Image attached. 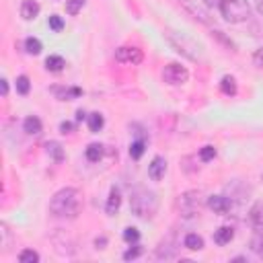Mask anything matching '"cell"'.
Wrapping results in <instances>:
<instances>
[{"label": "cell", "mask_w": 263, "mask_h": 263, "mask_svg": "<svg viewBox=\"0 0 263 263\" xmlns=\"http://www.w3.org/2000/svg\"><path fill=\"white\" fill-rule=\"evenodd\" d=\"M0 234H2L0 247H2V251H6V249H8V242H10V230H8V224H6V222L0 224Z\"/></svg>", "instance_id": "obj_29"}, {"label": "cell", "mask_w": 263, "mask_h": 263, "mask_svg": "<svg viewBox=\"0 0 263 263\" xmlns=\"http://www.w3.org/2000/svg\"><path fill=\"white\" fill-rule=\"evenodd\" d=\"M80 208H82V195L76 187H64V189L55 191L49 201V212L58 218L72 220L80 214Z\"/></svg>", "instance_id": "obj_1"}, {"label": "cell", "mask_w": 263, "mask_h": 263, "mask_svg": "<svg viewBox=\"0 0 263 263\" xmlns=\"http://www.w3.org/2000/svg\"><path fill=\"white\" fill-rule=\"evenodd\" d=\"M162 78L166 84H173V86H179V84H185L189 80V70L177 62H171L164 66L162 70Z\"/></svg>", "instance_id": "obj_6"}, {"label": "cell", "mask_w": 263, "mask_h": 263, "mask_svg": "<svg viewBox=\"0 0 263 263\" xmlns=\"http://www.w3.org/2000/svg\"><path fill=\"white\" fill-rule=\"evenodd\" d=\"M234 238V230L230 228V226H222V228H218L216 232H214V242L216 245H228L230 240Z\"/></svg>", "instance_id": "obj_16"}, {"label": "cell", "mask_w": 263, "mask_h": 263, "mask_svg": "<svg viewBox=\"0 0 263 263\" xmlns=\"http://www.w3.org/2000/svg\"><path fill=\"white\" fill-rule=\"evenodd\" d=\"M0 82H2V97H6V95H8V80H6V78H2Z\"/></svg>", "instance_id": "obj_36"}, {"label": "cell", "mask_w": 263, "mask_h": 263, "mask_svg": "<svg viewBox=\"0 0 263 263\" xmlns=\"http://www.w3.org/2000/svg\"><path fill=\"white\" fill-rule=\"evenodd\" d=\"M115 60L121 62V64L136 66V64H140L144 60V53H142V49H138L134 45H121V47L115 49Z\"/></svg>", "instance_id": "obj_7"}, {"label": "cell", "mask_w": 263, "mask_h": 263, "mask_svg": "<svg viewBox=\"0 0 263 263\" xmlns=\"http://www.w3.org/2000/svg\"><path fill=\"white\" fill-rule=\"evenodd\" d=\"M49 29L55 31V33H60V31L64 29V21H62L60 14H51V16H49Z\"/></svg>", "instance_id": "obj_31"}, {"label": "cell", "mask_w": 263, "mask_h": 263, "mask_svg": "<svg viewBox=\"0 0 263 263\" xmlns=\"http://www.w3.org/2000/svg\"><path fill=\"white\" fill-rule=\"evenodd\" d=\"M253 2H255L257 12H259V14H263V0H253Z\"/></svg>", "instance_id": "obj_37"}, {"label": "cell", "mask_w": 263, "mask_h": 263, "mask_svg": "<svg viewBox=\"0 0 263 263\" xmlns=\"http://www.w3.org/2000/svg\"><path fill=\"white\" fill-rule=\"evenodd\" d=\"M51 90L60 101H72L82 95V88H78V86H53Z\"/></svg>", "instance_id": "obj_10"}, {"label": "cell", "mask_w": 263, "mask_h": 263, "mask_svg": "<svg viewBox=\"0 0 263 263\" xmlns=\"http://www.w3.org/2000/svg\"><path fill=\"white\" fill-rule=\"evenodd\" d=\"M208 208L214 210V214H220V216H226L232 208V201L224 195H210L208 197Z\"/></svg>", "instance_id": "obj_8"}, {"label": "cell", "mask_w": 263, "mask_h": 263, "mask_svg": "<svg viewBox=\"0 0 263 263\" xmlns=\"http://www.w3.org/2000/svg\"><path fill=\"white\" fill-rule=\"evenodd\" d=\"M140 255H142V247L136 242V245H132V247L123 253V259H125V261H132V259H138Z\"/></svg>", "instance_id": "obj_30"}, {"label": "cell", "mask_w": 263, "mask_h": 263, "mask_svg": "<svg viewBox=\"0 0 263 263\" xmlns=\"http://www.w3.org/2000/svg\"><path fill=\"white\" fill-rule=\"evenodd\" d=\"M183 245H185V249H189V251H201V249H203V238H201L199 234H195V232H189V234L185 236Z\"/></svg>", "instance_id": "obj_17"}, {"label": "cell", "mask_w": 263, "mask_h": 263, "mask_svg": "<svg viewBox=\"0 0 263 263\" xmlns=\"http://www.w3.org/2000/svg\"><path fill=\"white\" fill-rule=\"evenodd\" d=\"M29 88H31V80H29V76H25V74L16 76V92H18V95H27Z\"/></svg>", "instance_id": "obj_25"}, {"label": "cell", "mask_w": 263, "mask_h": 263, "mask_svg": "<svg viewBox=\"0 0 263 263\" xmlns=\"http://www.w3.org/2000/svg\"><path fill=\"white\" fill-rule=\"evenodd\" d=\"M144 150H146V140H142V138H136V140L129 144V156H132L134 160H138V158L144 154Z\"/></svg>", "instance_id": "obj_22"}, {"label": "cell", "mask_w": 263, "mask_h": 263, "mask_svg": "<svg viewBox=\"0 0 263 263\" xmlns=\"http://www.w3.org/2000/svg\"><path fill=\"white\" fill-rule=\"evenodd\" d=\"M18 261L21 263H39V253L33 249H23L18 253Z\"/></svg>", "instance_id": "obj_24"}, {"label": "cell", "mask_w": 263, "mask_h": 263, "mask_svg": "<svg viewBox=\"0 0 263 263\" xmlns=\"http://www.w3.org/2000/svg\"><path fill=\"white\" fill-rule=\"evenodd\" d=\"M261 181H263V173H261Z\"/></svg>", "instance_id": "obj_39"}, {"label": "cell", "mask_w": 263, "mask_h": 263, "mask_svg": "<svg viewBox=\"0 0 263 263\" xmlns=\"http://www.w3.org/2000/svg\"><path fill=\"white\" fill-rule=\"evenodd\" d=\"M60 132L62 134H72L74 132V123L72 121H62L60 123Z\"/></svg>", "instance_id": "obj_34"}, {"label": "cell", "mask_w": 263, "mask_h": 263, "mask_svg": "<svg viewBox=\"0 0 263 263\" xmlns=\"http://www.w3.org/2000/svg\"><path fill=\"white\" fill-rule=\"evenodd\" d=\"M119 205H121V193H119L117 187H113V189L109 191V199H107V203H105V212H107L109 216H113V214L119 210Z\"/></svg>", "instance_id": "obj_13"}, {"label": "cell", "mask_w": 263, "mask_h": 263, "mask_svg": "<svg viewBox=\"0 0 263 263\" xmlns=\"http://www.w3.org/2000/svg\"><path fill=\"white\" fill-rule=\"evenodd\" d=\"M220 90H222L224 95H228V97L236 95V80H234V76H224V78L220 80Z\"/></svg>", "instance_id": "obj_21"}, {"label": "cell", "mask_w": 263, "mask_h": 263, "mask_svg": "<svg viewBox=\"0 0 263 263\" xmlns=\"http://www.w3.org/2000/svg\"><path fill=\"white\" fill-rule=\"evenodd\" d=\"M45 152H47L55 162H62V160L66 158V152H64L62 144H60V142H55V140H49V142L45 144Z\"/></svg>", "instance_id": "obj_15"}, {"label": "cell", "mask_w": 263, "mask_h": 263, "mask_svg": "<svg viewBox=\"0 0 263 263\" xmlns=\"http://www.w3.org/2000/svg\"><path fill=\"white\" fill-rule=\"evenodd\" d=\"M39 14V4L37 0H23L21 2V16L25 21H33Z\"/></svg>", "instance_id": "obj_12"}, {"label": "cell", "mask_w": 263, "mask_h": 263, "mask_svg": "<svg viewBox=\"0 0 263 263\" xmlns=\"http://www.w3.org/2000/svg\"><path fill=\"white\" fill-rule=\"evenodd\" d=\"M82 119H86V113H84L82 109H78V111H76V121H82Z\"/></svg>", "instance_id": "obj_38"}, {"label": "cell", "mask_w": 263, "mask_h": 263, "mask_svg": "<svg viewBox=\"0 0 263 263\" xmlns=\"http://www.w3.org/2000/svg\"><path fill=\"white\" fill-rule=\"evenodd\" d=\"M212 158H216V148L214 146H203L199 150V160L201 162H210Z\"/></svg>", "instance_id": "obj_28"}, {"label": "cell", "mask_w": 263, "mask_h": 263, "mask_svg": "<svg viewBox=\"0 0 263 263\" xmlns=\"http://www.w3.org/2000/svg\"><path fill=\"white\" fill-rule=\"evenodd\" d=\"M164 35H166V39L171 41V45H173L179 53H183L185 58H189V60H197V58H199V45H197L195 41H191L189 37H185V35H181V33H175V31H166Z\"/></svg>", "instance_id": "obj_4"}, {"label": "cell", "mask_w": 263, "mask_h": 263, "mask_svg": "<svg viewBox=\"0 0 263 263\" xmlns=\"http://www.w3.org/2000/svg\"><path fill=\"white\" fill-rule=\"evenodd\" d=\"M222 2H224V0H203V4H205V6H210V8H216V6L220 8V4H222Z\"/></svg>", "instance_id": "obj_35"}, {"label": "cell", "mask_w": 263, "mask_h": 263, "mask_svg": "<svg viewBox=\"0 0 263 263\" xmlns=\"http://www.w3.org/2000/svg\"><path fill=\"white\" fill-rule=\"evenodd\" d=\"M64 66H66V60H64L62 55H49V58L45 60V68H47L49 72H62Z\"/></svg>", "instance_id": "obj_19"}, {"label": "cell", "mask_w": 263, "mask_h": 263, "mask_svg": "<svg viewBox=\"0 0 263 263\" xmlns=\"http://www.w3.org/2000/svg\"><path fill=\"white\" fill-rule=\"evenodd\" d=\"M23 129H25V134H29V136H37V134H41V129H43V123H41L39 117L29 115V117L23 121Z\"/></svg>", "instance_id": "obj_14"}, {"label": "cell", "mask_w": 263, "mask_h": 263, "mask_svg": "<svg viewBox=\"0 0 263 263\" xmlns=\"http://www.w3.org/2000/svg\"><path fill=\"white\" fill-rule=\"evenodd\" d=\"M129 205H132L134 216H138L142 220H150L158 212V195L150 189H136L132 193Z\"/></svg>", "instance_id": "obj_2"}, {"label": "cell", "mask_w": 263, "mask_h": 263, "mask_svg": "<svg viewBox=\"0 0 263 263\" xmlns=\"http://www.w3.org/2000/svg\"><path fill=\"white\" fill-rule=\"evenodd\" d=\"M86 160H90V162H99L101 160V156H103V146L101 144H88V148H86Z\"/></svg>", "instance_id": "obj_23"}, {"label": "cell", "mask_w": 263, "mask_h": 263, "mask_svg": "<svg viewBox=\"0 0 263 263\" xmlns=\"http://www.w3.org/2000/svg\"><path fill=\"white\" fill-rule=\"evenodd\" d=\"M86 123H88V129H90L92 134H97V132L103 129V125H105V117H103L101 113H90V115L86 117Z\"/></svg>", "instance_id": "obj_18"}, {"label": "cell", "mask_w": 263, "mask_h": 263, "mask_svg": "<svg viewBox=\"0 0 263 263\" xmlns=\"http://www.w3.org/2000/svg\"><path fill=\"white\" fill-rule=\"evenodd\" d=\"M249 222H251L253 228H257V230L263 228V201L253 203V208L249 210Z\"/></svg>", "instance_id": "obj_11"}, {"label": "cell", "mask_w": 263, "mask_h": 263, "mask_svg": "<svg viewBox=\"0 0 263 263\" xmlns=\"http://www.w3.org/2000/svg\"><path fill=\"white\" fill-rule=\"evenodd\" d=\"M123 240L129 242V245H136V242L140 240V230L134 228V226H127V228L123 230Z\"/></svg>", "instance_id": "obj_26"}, {"label": "cell", "mask_w": 263, "mask_h": 263, "mask_svg": "<svg viewBox=\"0 0 263 263\" xmlns=\"http://www.w3.org/2000/svg\"><path fill=\"white\" fill-rule=\"evenodd\" d=\"M253 64L259 66V68H263V47H259V49L253 53Z\"/></svg>", "instance_id": "obj_33"}, {"label": "cell", "mask_w": 263, "mask_h": 263, "mask_svg": "<svg viewBox=\"0 0 263 263\" xmlns=\"http://www.w3.org/2000/svg\"><path fill=\"white\" fill-rule=\"evenodd\" d=\"M220 12L224 16V21L236 25V23H245L251 18V4L247 0H224L220 4Z\"/></svg>", "instance_id": "obj_3"}, {"label": "cell", "mask_w": 263, "mask_h": 263, "mask_svg": "<svg viewBox=\"0 0 263 263\" xmlns=\"http://www.w3.org/2000/svg\"><path fill=\"white\" fill-rule=\"evenodd\" d=\"M251 247H253V251L263 259V234L255 236V238H253V242H251Z\"/></svg>", "instance_id": "obj_32"}, {"label": "cell", "mask_w": 263, "mask_h": 263, "mask_svg": "<svg viewBox=\"0 0 263 263\" xmlns=\"http://www.w3.org/2000/svg\"><path fill=\"white\" fill-rule=\"evenodd\" d=\"M201 205H203V195H201V191H195V189L185 191L177 199V208H179L181 216H185V218L195 216L201 210Z\"/></svg>", "instance_id": "obj_5"}, {"label": "cell", "mask_w": 263, "mask_h": 263, "mask_svg": "<svg viewBox=\"0 0 263 263\" xmlns=\"http://www.w3.org/2000/svg\"><path fill=\"white\" fill-rule=\"evenodd\" d=\"M82 6H84V0H66V12L72 16L78 14L82 10Z\"/></svg>", "instance_id": "obj_27"}, {"label": "cell", "mask_w": 263, "mask_h": 263, "mask_svg": "<svg viewBox=\"0 0 263 263\" xmlns=\"http://www.w3.org/2000/svg\"><path fill=\"white\" fill-rule=\"evenodd\" d=\"M41 49H43V45H41V41H39L37 37H27V39H25V51H27L29 55H39Z\"/></svg>", "instance_id": "obj_20"}, {"label": "cell", "mask_w": 263, "mask_h": 263, "mask_svg": "<svg viewBox=\"0 0 263 263\" xmlns=\"http://www.w3.org/2000/svg\"><path fill=\"white\" fill-rule=\"evenodd\" d=\"M166 173V158L164 156H154L148 164V177L152 181H160Z\"/></svg>", "instance_id": "obj_9"}]
</instances>
